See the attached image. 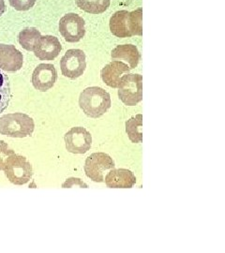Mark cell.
<instances>
[{
    "label": "cell",
    "instance_id": "5",
    "mask_svg": "<svg viewBox=\"0 0 225 253\" xmlns=\"http://www.w3.org/2000/svg\"><path fill=\"white\" fill-rule=\"evenodd\" d=\"M4 172L8 180L17 186L27 184L33 175L31 163L27 161L26 157L17 154L12 155L8 160Z\"/></svg>",
    "mask_w": 225,
    "mask_h": 253
},
{
    "label": "cell",
    "instance_id": "8",
    "mask_svg": "<svg viewBox=\"0 0 225 253\" xmlns=\"http://www.w3.org/2000/svg\"><path fill=\"white\" fill-rule=\"evenodd\" d=\"M59 32L68 42H78L86 35L85 20L76 13H67L59 21Z\"/></svg>",
    "mask_w": 225,
    "mask_h": 253
},
{
    "label": "cell",
    "instance_id": "6",
    "mask_svg": "<svg viewBox=\"0 0 225 253\" xmlns=\"http://www.w3.org/2000/svg\"><path fill=\"white\" fill-rule=\"evenodd\" d=\"M115 162L108 154L103 152L91 154L86 160L85 172L91 180L97 183L104 182V173L115 168Z\"/></svg>",
    "mask_w": 225,
    "mask_h": 253
},
{
    "label": "cell",
    "instance_id": "22",
    "mask_svg": "<svg viewBox=\"0 0 225 253\" xmlns=\"http://www.w3.org/2000/svg\"><path fill=\"white\" fill-rule=\"evenodd\" d=\"M74 185H75V186H78V187H80V188H86V189L89 188V186H88L86 183H84L81 179L75 178V177L68 178V179L66 180V182L64 183L63 185H62V187H63V188H72Z\"/></svg>",
    "mask_w": 225,
    "mask_h": 253
},
{
    "label": "cell",
    "instance_id": "2",
    "mask_svg": "<svg viewBox=\"0 0 225 253\" xmlns=\"http://www.w3.org/2000/svg\"><path fill=\"white\" fill-rule=\"evenodd\" d=\"M79 105L89 118H98L107 113L112 101L107 91L99 86H90L80 94Z\"/></svg>",
    "mask_w": 225,
    "mask_h": 253
},
{
    "label": "cell",
    "instance_id": "21",
    "mask_svg": "<svg viewBox=\"0 0 225 253\" xmlns=\"http://www.w3.org/2000/svg\"><path fill=\"white\" fill-rule=\"evenodd\" d=\"M37 0H9V5L19 11H26L34 7Z\"/></svg>",
    "mask_w": 225,
    "mask_h": 253
},
{
    "label": "cell",
    "instance_id": "9",
    "mask_svg": "<svg viewBox=\"0 0 225 253\" xmlns=\"http://www.w3.org/2000/svg\"><path fill=\"white\" fill-rule=\"evenodd\" d=\"M64 141L68 152L85 154L91 147L92 136L87 128L83 126H74L64 135Z\"/></svg>",
    "mask_w": 225,
    "mask_h": 253
},
{
    "label": "cell",
    "instance_id": "7",
    "mask_svg": "<svg viewBox=\"0 0 225 253\" xmlns=\"http://www.w3.org/2000/svg\"><path fill=\"white\" fill-rule=\"evenodd\" d=\"M61 72L65 77L77 79L82 76L87 68V57L80 49H70L60 60Z\"/></svg>",
    "mask_w": 225,
    "mask_h": 253
},
{
    "label": "cell",
    "instance_id": "16",
    "mask_svg": "<svg viewBox=\"0 0 225 253\" xmlns=\"http://www.w3.org/2000/svg\"><path fill=\"white\" fill-rule=\"evenodd\" d=\"M126 132L133 143L143 142V116L141 114L127 120Z\"/></svg>",
    "mask_w": 225,
    "mask_h": 253
},
{
    "label": "cell",
    "instance_id": "17",
    "mask_svg": "<svg viewBox=\"0 0 225 253\" xmlns=\"http://www.w3.org/2000/svg\"><path fill=\"white\" fill-rule=\"evenodd\" d=\"M41 37V32L37 28L27 27L19 33V43L25 50L32 52L34 51Z\"/></svg>",
    "mask_w": 225,
    "mask_h": 253
},
{
    "label": "cell",
    "instance_id": "14",
    "mask_svg": "<svg viewBox=\"0 0 225 253\" xmlns=\"http://www.w3.org/2000/svg\"><path fill=\"white\" fill-rule=\"evenodd\" d=\"M131 71L130 67L127 64L121 61L114 60L107 64L100 72V76L102 81L108 86L113 88H117L120 76L123 73H129Z\"/></svg>",
    "mask_w": 225,
    "mask_h": 253
},
{
    "label": "cell",
    "instance_id": "23",
    "mask_svg": "<svg viewBox=\"0 0 225 253\" xmlns=\"http://www.w3.org/2000/svg\"><path fill=\"white\" fill-rule=\"evenodd\" d=\"M6 11V4L4 0H0V16L4 14V12Z\"/></svg>",
    "mask_w": 225,
    "mask_h": 253
},
{
    "label": "cell",
    "instance_id": "3",
    "mask_svg": "<svg viewBox=\"0 0 225 253\" xmlns=\"http://www.w3.org/2000/svg\"><path fill=\"white\" fill-rule=\"evenodd\" d=\"M35 128L33 118L24 113H13L0 118V134L12 138L32 136Z\"/></svg>",
    "mask_w": 225,
    "mask_h": 253
},
{
    "label": "cell",
    "instance_id": "1",
    "mask_svg": "<svg viewBox=\"0 0 225 253\" xmlns=\"http://www.w3.org/2000/svg\"><path fill=\"white\" fill-rule=\"evenodd\" d=\"M143 9L139 8L132 12L118 10L110 19V30L117 38H130L143 35Z\"/></svg>",
    "mask_w": 225,
    "mask_h": 253
},
{
    "label": "cell",
    "instance_id": "12",
    "mask_svg": "<svg viewBox=\"0 0 225 253\" xmlns=\"http://www.w3.org/2000/svg\"><path fill=\"white\" fill-rule=\"evenodd\" d=\"M62 50V45L56 37L46 35L40 38L34 54L40 60H54Z\"/></svg>",
    "mask_w": 225,
    "mask_h": 253
},
{
    "label": "cell",
    "instance_id": "4",
    "mask_svg": "<svg viewBox=\"0 0 225 253\" xmlns=\"http://www.w3.org/2000/svg\"><path fill=\"white\" fill-rule=\"evenodd\" d=\"M118 97L127 106H135L143 100V76L127 73L119 79Z\"/></svg>",
    "mask_w": 225,
    "mask_h": 253
},
{
    "label": "cell",
    "instance_id": "18",
    "mask_svg": "<svg viewBox=\"0 0 225 253\" xmlns=\"http://www.w3.org/2000/svg\"><path fill=\"white\" fill-rule=\"evenodd\" d=\"M111 0H76L77 6L84 11L99 14L108 9Z\"/></svg>",
    "mask_w": 225,
    "mask_h": 253
},
{
    "label": "cell",
    "instance_id": "20",
    "mask_svg": "<svg viewBox=\"0 0 225 253\" xmlns=\"http://www.w3.org/2000/svg\"><path fill=\"white\" fill-rule=\"evenodd\" d=\"M14 154V151L11 148H9L7 143L0 140V171H4L5 165L8 160Z\"/></svg>",
    "mask_w": 225,
    "mask_h": 253
},
{
    "label": "cell",
    "instance_id": "15",
    "mask_svg": "<svg viewBox=\"0 0 225 253\" xmlns=\"http://www.w3.org/2000/svg\"><path fill=\"white\" fill-rule=\"evenodd\" d=\"M111 57L114 60H124L130 65V69H135L141 58L140 53L137 47L133 44H122L117 45L113 49L111 53Z\"/></svg>",
    "mask_w": 225,
    "mask_h": 253
},
{
    "label": "cell",
    "instance_id": "13",
    "mask_svg": "<svg viewBox=\"0 0 225 253\" xmlns=\"http://www.w3.org/2000/svg\"><path fill=\"white\" fill-rule=\"evenodd\" d=\"M104 182L110 189H132L136 183V177L131 170L114 168L107 173Z\"/></svg>",
    "mask_w": 225,
    "mask_h": 253
},
{
    "label": "cell",
    "instance_id": "19",
    "mask_svg": "<svg viewBox=\"0 0 225 253\" xmlns=\"http://www.w3.org/2000/svg\"><path fill=\"white\" fill-rule=\"evenodd\" d=\"M10 100L11 91L9 77L0 70V114L8 108Z\"/></svg>",
    "mask_w": 225,
    "mask_h": 253
},
{
    "label": "cell",
    "instance_id": "10",
    "mask_svg": "<svg viewBox=\"0 0 225 253\" xmlns=\"http://www.w3.org/2000/svg\"><path fill=\"white\" fill-rule=\"evenodd\" d=\"M57 80V73L52 64H40L32 74V84L37 90L46 92L51 89Z\"/></svg>",
    "mask_w": 225,
    "mask_h": 253
},
{
    "label": "cell",
    "instance_id": "11",
    "mask_svg": "<svg viewBox=\"0 0 225 253\" xmlns=\"http://www.w3.org/2000/svg\"><path fill=\"white\" fill-rule=\"evenodd\" d=\"M24 56L12 44L0 43V70L8 73L18 72L23 68Z\"/></svg>",
    "mask_w": 225,
    "mask_h": 253
}]
</instances>
